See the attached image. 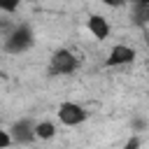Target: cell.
Segmentation results:
<instances>
[{"mask_svg":"<svg viewBox=\"0 0 149 149\" xmlns=\"http://www.w3.org/2000/svg\"><path fill=\"white\" fill-rule=\"evenodd\" d=\"M35 44V33L28 23H16L9 28V33L5 35L2 40V49L12 56H19V54H26L30 47Z\"/></svg>","mask_w":149,"mask_h":149,"instance_id":"obj_1","label":"cell"},{"mask_svg":"<svg viewBox=\"0 0 149 149\" xmlns=\"http://www.w3.org/2000/svg\"><path fill=\"white\" fill-rule=\"evenodd\" d=\"M56 116H58V123L65 126V128H79L88 121L91 112L81 105V102H74V100H63L56 109Z\"/></svg>","mask_w":149,"mask_h":149,"instance_id":"obj_2","label":"cell"},{"mask_svg":"<svg viewBox=\"0 0 149 149\" xmlns=\"http://www.w3.org/2000/svg\"><path fill=\"white\" fill-rule=\"evenodd\" d=\"M77 68H79L77 54L70 51V49H65V47L56 49V51L49 56V74H54V77L72 74V72H77Z\"/></svg>","mask_w":149,"mask_h":149,"instance_id":"obj_3","label":"cell"},{"mask_svg":"<svg viewBox=\"0 0 149 149\" xmlns=\"http://www.w3.org/2000/svg\"><path fill=\"white\" fill-rule=\"evenodd\" d=\"M137 58V51L128 44H114L105 58V68H123V65H133Z\"/></svg>","mask_w":149,"mask_h":149,"instance_id":"obj_4","label":"cell"},{"mask_svg":"<svg viewBox=\"0 0 149 149\" xmlns=\"http://www.w3.org/2000/svg\"><path fill=\"white\" fill-rule=\"evenodd\" d=\"M33 128H35V121L28 119V116L14 121L12 128H9L12 142H14V144H33V142H35V133H33Z\"/></svg>","mask_w":149,"mask_h":149,"instance_id":"obj_5","label":"cell"},{"mask_svg":"<svg viewBox=\"0 0 149 149\" xmlns=\"http://www.w3.org/2000/svg\"><path fill=\"white\" fill-rule=\"evenodd\" d=\"M86 28H88V33L93 35V40H98V42H105V40L109 37V33H112V26H109V21H107L102 14H88Z\"/></svg>","mask_w":149,"mask_h":149,"instance_id":"obj_6","label":"cell"},{"mask_svg":"<svg viewBox=\"0 0 149 149\" xmlns=\"http://www.w3.org/2000/svg\"><path fill=\"white\" fill-rule=\"evenodd\" d=\"M33 133H35V140L49 142V140H54V137H56V123H54V121H49V119L35 121V128H33Z\"/></svg>","mask_w":149,"mask_h":149,"instance_id":"obj_7","label":"cell"},{"mask_svg":"<svg viewBox=\"0 0 149 149\" xmlns=\"http://www.w3.org/2000/svg\"><path fill=\"white\" fill-rule=\"evenodd\" d=\"M21 7V0H0V14H16Z\"/></svg>","mask_w":149,"mask_h":149,"instance_id":"obj_8","label":"cell"},{"mask_svg":"<svg viewBox=\"0 0 149 149\" xmlns=\"http://www.w3.org/2000/svg\"><path fill=\"white\" fill-rule=\"evenodd\" d=\"M140 147H142V137H140L137 133H133V135L123 142V147H121V149H140Z\"/></svg>","mask_w":149,"mask_h":149,"instance_id":"obj_9","label":"cell"},{"mask_svg":"<svg viewBox=\"0 0 149 149\" xmlns=\"http://www.w3.org/2000/svg\"><path fill=\"white\" fill-rule=\"evenodd\" d=\"M12 144H14V142H12V135H9V130L0 126V149H9Z\"/></svg>","mask_w":149,"mask_h":149,"instance_id":"obj_10","label":"cell"},{"mask_svg":"<svg viewBox=\"0 0 149 149\" xmlns=\"http://www.w3.org/2000/svg\"><path fill=\"white\" fill-rule=\"evenodd\" d=\"M95 2H100V5H105V7H112V9H121V7L126 5V0H95Z\"/></svg>","mask_w":149,"mask_h":149,"instance_id":"obj_11","label":"cell"}]
</instances>
